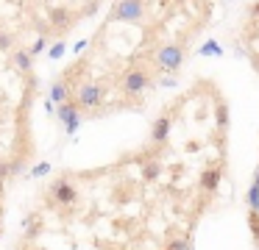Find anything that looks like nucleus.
<instances>
[{"label": "nucleus", "instance_id": "f257e3e1", "mask_svg": "<svg viewBox=\"0 0 259 250\" xmlns=\"http://www.w3.org/2000/svg\"><path fill=\"white\" fill-rule=\"evenodd\" d=\"M75 203H78V189L73 186V181L67 175L53 181V186L48 189V206L51 209H73Z\"/></svg>", "mask_w": 259, "mask_h": 250}, {"label": "nucleus", "instance_id": "f03ea898", "mask_svg": "<svg viewBox=\"0 0 259 250\" xmlns=\"http://www.w3.org/2000/svg\"><path fill=\"white\" fill-rule=\"evenodd\" d=\"M103 97H106V86H103V83H98V81H81L78 86H75L73 106L78 111H90V109H95V106H101Z\"/></svg>", "mask_w": 259, "mask_h": 250}, {"label": "nucleus", "instance_id": "7ed1b4c3", "mask_svg": "<svg viewBox=\"0 0 259 250\" xmlns=\"http://www.w3.org/2000/svg\"><path fill=\"white\" fill-rule=\"evenodd\" d=\"M153 67L162 72H179L181 64H184V47H179V44H159L156 50H153Z\"/></svg>", "mask_w": 259, "mask_h": 250}, {"label": "nucleus", "instance_id": "20e7f679", "mask_svg": "<svg viewBox=\"0 0 259 250\" xmlns=\"http://www.w3.org/2000/svg\"><path fill=\"white\" fill-rule=\"evenodd\" d=\"M151 83H153L151 72H145L140 64H131L128 72L123 75V92L128 94V97H140V94L151 86Z\"/></svg>", "mask_w": 259, "mask_h": 250}, {"label": "nucleus", "instance_id": "39448f33", "mask_svg": "<svg viewBox=\"0 0 259 250\" xmlns=\"http://www.w3.org/2000/svg\"><path fill=\"white\" fill-rule=\"evenodd\" d=\"M145 3H114L112 6V17L114 20H140Z\"/></svg>", "mask_w": 259, "mask_h": 250}, {"label": "nucleus", "instance_id": "423d86ee", "mask_svg": "<svg viewBox=\"0 0 259 250\" xmlns=\"http://www.w3.org/2000/svg\"><path fill=\"white\" fill-rule=\"evenodd\" d=\"M59 120L64 122V128H67L70 133H73L75 128L81 125V111L75 109L73 103H64V106H59Z\"/></svg>", "mask_w": 259, "mask_h": 250}, {"label": "nucleus", "instance_id": "0eeeda50", "mask_svg": "<svg viewBox=\"0 0 259 250\" xmlns=\"http://www.w3.org/2000/svg\"><path fill=\"white\" fill-rule=\"evenodd\" d=\"M220 178H223V167H209L201 172V189L203 192H218Z\"/></svg>", "mask_w": 259, "mask_h": 250}, {"label": "nucleus", "instance_id": "6e6552de", "mask_svg": "<svg viewBox=\"0 0 259 250\" xmlns=\"http://www.w3.org/2000/svg\"><path fill=\"white\" fill-rule=\"evenodd\" d=\"M170 125H173V122H170V117H159V120L153 122V128H151V139H153V142H156V144H164V142H167Z\"/></svg>", "mask_w": 259, "mask_h": 250}, {"label": "nucleus", "instance_id": "1a4fd4ad", "mask_svg": "<svg viewBox=\"0 0 259 250\" xmlns=\"http://www.w3.org/2000/svg\"><path fill=\"white\" fill-rule=\"evenodd\" d=\"M248 211L251 214H259V167H256V172H253V183H251V189H248Z\"/></svg>", "mask_w": 259, "mask_h": 250}, {"label": "nucleus", "instance_id": "9d476101", "mask_svg": "<svg viewBox=\"0 0 259 250\" xmlns=\"http://www.w3.org/2000/svg\"><path fill=\"white\" fill-rule=\"evenodd\" d=\"M51 97L56 100V103H62V106H64V103H70V100H67V97H70V89H67V83H64L62 78H59V81L53 83V89H51Z\"/></svg>", "mask_w": 259, "mask_h": 250}, {"label": "nucleus", "instance_id": "9b49d317", "mask_svg": "<svg viewBox=\"0 0 259 250\" xmlns=\"http://www.w3.org/2000/svg\"><path fill=\"white\" fill-rule=\"evenodd\" d=\"M14 64H17V70L28 72L31 70V53H25V50H14Z\"/></svg>", "mask_w": 259, "mask_h": 250}, {"label": "nucleus", "instance_id": "f8f14e48", "mask_svg": "<svg viewBox=\"0 0 259 250\" xmlns=\"http://www.w3.org/2000/svg\"><path fill=\"white\" fill-rule=\"evenodd\" d=\"M167 250H190V236H179V239H170Z\"/></svg>", "mask_w": 259, "mask_h": 250}, {"label": "nucleus", "instance_id": "ddd939ff", "mask_svg": "<svg viewBox=\"0 0 259 250\" xmlns=\"http://www.w3.org/2000/svg\"><path fill=\"white\" fill-rule=\"evenodd\" d=\"M25 164H28V159H14L12 164H9V172H12V175H20V172L25 170Z\"/></svg>", "mask_w": 259, "mask_h": 250}, {"label": "nucleus", "instance_id": "4468645a", "mask_svg": "<svg viewBox=\"0 0 259 250\" xmlns=\"http://www.w3.org/2000/svg\"><path fill=\"white\" fill-rule=\"evenodd\" d=\"M248 225H251V233L256 236V242H259V214H248Z\"/></svg>", "mask_w": 259, "mask_h": 250}, {"label": "nucleus", "instance_id": "2eb2a0df", "mask_svg": "<svg viewBox=\"0 0 259 250\" xmlns=\"http://www.w3.org/2000/svg\"><path fill=\"white\" fill-rule=\"evenodd\" d=\"M14 47V39L9 33H0V50H12Z\"/></svg>", "mask_w": 259, "mask_h": 250}, {"label": "nucleus", "instance_id": "dca6fc26", "mask_svg": "<svg viewBox=\"0 0 259 250\" xmlns=\"http://www.w3.org/2000/svg\"><path fill=\"white\" fill-rule=\"evenodd\" d=\"M45 44H48V39H36L34 47H31V53H39V50H45Z\"/></svg>", "mask_w": 259, "mask_h": 250}, {"label": "nucleus", "instance_id": "f3484780", "mask_svg": "<svg viewBox=\"0 0 259 250\" xmlns=\"http://www.w3.org/2000/svg\"><path fill=\"white\" fill-rule=\"evenodd\" d=\"M64 53V42H59V44H53V50H51V56L53 59H59V56Z\"/></svg>", "mask_w": 259, "mask_h": 250}, {"label": "nucleus", "instance_id": "a211bd4d", "mask_svg": "<svg viewBox=\"0 0 259 250\" xmlns=\"http://www.w3.org/2000/svg\"><path fill=\"white\" fill-rule=\"evenodd\" d=\"M9 175H12V172H9V164H3V161H0V183L6 181Z\"/></svg>", "mask_w": 259, "mask_h": 250}, {"label": "nucleus", "instance_id": "6ab92c4d", "mask_svg": "<svg viewBox=\"0 0 259 250\" xmlns=\"http://www.w3.org/2000/svg\"><path fill=\"white\" fill-rule=\"evenodd\" d=\"M145 175H148V178L159 175V164H148V167H145Z\"/></svg>", "mask_w": 259, "mask_h": 250}, {"label": "nucleus", "instance_id": "aec40b11", "mask_svg": "<svg viewBox=\"0 0 259 250\" xmlns=\"http://www.w3.org/2000/svg\"><path fill=\"white\" fill-rule=\"evenodd\" d=\"M48 170H51V167H48V164H39V167H36L34 172H36V175H42V172H48Z\"/></svg>", "mask_w": 259, "mask_h": 250}, {"label": "nucleus", "instance_id": "412c9836", "mask_svg": "<svg viewBox=\"0 0 259 250\" xmlns=\"http://www.w3.org/2000/svg\"><path fill=\"white\" fill-rule=\"evenodd\" d=\"M0 228H3V225H0Z\"/></svg>", "mask_w": 259, "mask_h": 250}]
</instances>
